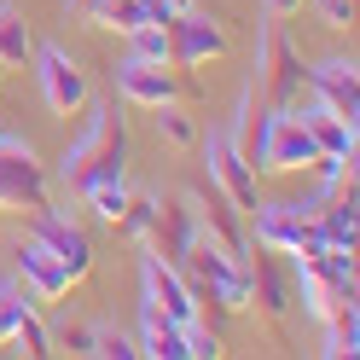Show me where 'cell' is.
I'll return each mask as SVG.
<instances>
[{"mask_svg": "<svg viewBox=\"0 0 360 360\" xmlns=\"http://www.w3.org/2000/svg\"><path fill=\"white\" fill-rule=\"evenodd\" d=\"M35 53V35L24 24V12L18 6H0V64H24Z\"/></svg>", "mask_w": 360, "mask_h": 360, "instance_id": "cell-20", "label": "cell"}, {"mask_svg": "<svg viewBox=\"0 0 360 360\" xmlns=\"http://www.w3.org/2000/svg\"><path fill=\"white\" fill-rule=\"evenodd\" d=\"M250 256V250H244ZM244 256H227L221 244H210L204 233L192 238L180 274L192 285V302H198V320H238L250 308V279H244Z\"/></svg>", "mask_w": 360, "mask_h": 360, "instance_id": "cell-1", "label": "cell"}, {"mask_svg": "<svg viewBox=\"0 0 360 360\" xmlns=\"http://www.w3.org/2000/svg\"><path fill=\"white\" fill-rule=\"evenodd\" d=\"M0 70H6V64H0ZM0 82H6V76H0Z\"/></svg>", "mask_w": 360, "mask_h": 360, "instance_id": "cell-33", "label": "cell"}, {"mask_svg": "<svg viewBox=\"0 0 360 360\" xmlns=\"http://www.w3.org/2000/svg\"><path fill=\"white\" fill-rule=\"evenodd\" d=\"M12 343L24 349V354H35V360H41V354H53V331L41 326V314H35V308H24V320H18V331H12Z\"/></svg>", "mask_w": 360, "mask_h": 360, "instance_id": "cell-25", "label": "cell"}, {"mask_svg": "<svg viewBox=\"0 0 360 360\" xmlns=\"http://www.w3.org/2000/svg\"><path fill=\"white\" fill-rule=\"evenodd\" d=\"M244 279H250L256 314H262L267 326H285V314H290V302H297V290H290V274L279 267V256L256 244V256H244Z\"/></svg>", "mask_w": 360, "mask_h": 360, "instance_id": "cell-11", "label": "cell"}, {"mask_svg": "<svg viewBox=\"0 0 360 360\" xmlns=\"http://www.w3.org/2000/svg\"><path fill=\"white\" fill-rule=\"evenodd\" d=\"M157 134H163L174 151H192V146H198V122H192L180 105H157Z\"/></svg>", "mask_w": 360, "mask_h": 360, "instance_id": "cell-24", "label": "cell"}, {"mask_svg": "<svg viewBox=\"0 0 360 360\" xmlns=\"http://www.w3.org/2000/svg\"><path fill=\"white\" fill-rule=\"evenodd\" d=\"M0 210H24V215L53 210L47 163H41L24 140H6V134H0Z\"/></svg>", "mask_w": 360, "mask_h": 360, "instance_id": "cell-5", "label": "cell"}, {"mask_svg": "<svg viewBox=\"0 0 360 360\" xmlns=\"http://www.w3.org/2000/svg\"><path fill=\"white\" fill-rule=\"evenodd\" d=\"M117 94L128 105H140V110H157V105H180V99H192L198 87H192V70H180V64H157V58H134L117 70Z\"/></svg>", "mask_w": 360, "mask_h": 360, "instance_id": "cell-6", "label": "cell"}, {"mask_svg": "<svg viewBox=\"0 0 360 360\" xmlns=\"http://www.w3.org/2000/svg\"><path fill=\"white\" fill-rule=\"evenodd\" d=\"M94 6H99V0H87V6H82V18H87V12H94Z\"/></svg>", "mask_w": 360, "mask_h": 360, "instance_id": "cell-32", "label": "cell"}, {"mask_svg": "<svg viewBox=\"0 0 360 360\" xmlns=\"http://www.w3.org/2000/svg\"><path fill=\"white\" fill-rule=\"evenodd\" d=\"M320 326H326V354H331V360H354V349H360L354 308H337L331 320H320Z\"/></svg>", "mask_w": 360, "mask_h": 360, "instance_id": "cell-22", "label": "cell"}, {"mask_svg": "<svg viewBox=\"0 0 360 360\" xmlns=\"http://www.w3.org/2000/svg\"><path fill=\"white\" fill-rule=\"evenodd\" d=\"M122 169H128V122H122L117 105H105V110H94V128L64 151L58 174H64V186L82 198L87 186H99V180H122Z\"/></svg>", "mask_w": 360, "mask_h": 360, "instance_id": "cell-2", "label": "cell"}, {"mask_svg": "<svg viewBox=\"0 0 360 360\" xmlns=\"http://www.w3.org/2000/svg\"><path fill=\"white\" fill-rule=\"evenodd\" d=\"M192 238H198V210H192V198H157V210H151V227H146V250L151 256H163V262H186V250H192Z\"/></svg>", "mask_w": 360, "mask_h": 360, "instance_id": "cell-10", "label": "cell"}, {"mask_svg": "<svg viewBox=\"0 0 360 360\" xmlns=\"http://www.w3.org/2000/svg\"><path fill=\"white\" fill-rule=\"evenodd\" d=\"M227 47H233V35L215 18H204L198 6L169 18V64H180V70H204V64L227 58Z\"/></svg>", "mask_w": 360, "mask_h": 360, "instance_id": "cell-9", "label": "cell"}, {"mask_svg": "<svg viewBox=\"0 0 360 360\" xmlns=\"http://www.w3.org/2000/svg\"><path fill=\"white\" fill-rule=\"evenodd\" d=\"M146 308H157L174 326H192L198 320V302H192L186 274H180L174 262H163V256H146Z\"/></svg>", "mask_w": 360, "mask_h": 360, "instance_id": "cell-13", "label": "cell"}, {"mask_svg": "<svg viewBox=\"0 0 360 360\" xmlns=\"http://www.w3.org/2000/svg\"><path fill=\"white\" fill-rule=\"evenodd\" d=\"M94 354H105V360H134L140 343H134L128 331H99V337H94Z\"/></svg>", "mask_w": 360, "mask_h": 360, "instance_id": "cell-28", "label": "cell"}, {"mask_svg": "<svg viewBox=\"0 0 360 360\" xmlns=\"http://www.w3.org/2000/svg\"><path fill=\"white\" fill-rule=\"evenodd\" d=\"M128 41H134V58H157V64H169V24H140Z\"/></svg>", "mask_w": 360, "mask_h": 360, "instance_id": "cell-27", "label": "cell"}, {"mask_svg": "<svg viewBox=\"0 0 360 360\" xmlns=\"http://www.w3.org/2000/svg\"><path fill=\"white\" fill-rule=\"evenodd\" d=\"M24 308H35V297L18 279H0V349L12 343V331H18V320H24Z\"/></svg>", "mask_w": 360, "mask_h": 360, "instance_id": "cell-23", "label": "cell"}, {"mask_svg": "<svg viewBox=\"0 0 360 360\" xmlns=\"http://www.w3.org/2000/svg\"><path fill=\"white\" fill-rule=\"evenodd\" d=\"M140 354H151V360H186V326H174V320H163L157 308H146L140 314Z\"/></svg>", "mask_w": 360, "mask_h": 360, "instance_id": "cell-19", "label": "cell"}, {"mask_svg": "<svg viewBox=\"0 0 360 360\" xmlns=\"http://www.w3.org/2000/svg\"><path fill=\"white\" fill-rule=\"evenodd\" d=\"M192 210H198V233H204L210 244H221L227 256H244V250H250V244H244V227H238V204L215 186V180L192 198Z\"/></svg>", "mask_w": 360, "mask_h": 360, "instance_id": "cell-15", "label": "cell"}, {"mask_svg": "<svg viewBox=\"0 0 360 360\" xmlns=\"http://www.w3.org/2000/svg\"><path fill=\"white\" fill-rule=\"evenodd\" d=\"M308 134H314V151H320V157H354V140H360V134H354V122L349 117H337V110H308Z\"/></svg>", "mask_w": 360, "mask_h": 360, "instance_id": "cell-18", "label": "cell"}, {"mask_svg": "<svg viewBox=\"0 0 360 360\" xmlns=\"http://www.w3.org/2000/svg\"><path fill=\"white\" fill-rule=\"evenodd\" d=\"M94 337H99V326L64 320V326H53V354H94Z\"/></svg>", "mask_w": 360, "mask_h": 360, "instance_id": "cell-26", "label": "cell"}, {"mask_svg": "<svg viewBox=\"0 0 360 360\" xmlns=\"http://www.w3.org/2000/svg\"><path fill=\"white\" fill-rule=\"evenodd\" d=\"M163 6H169V12H192V0H163Z\"/></svg>", "mask_w": 360, "mask_h": 360, "instance_id": "cell-31", "label": "cell"}, {"mask_svg": "<svg viewBox=\"0 0 360 360\" xmlns=\"http://www.w3.org/2000/svg\"><path fill=\"white\" fill-rule=\"evenodd\" d=\"M302 53H297V41L285 35L279 18H267V30L256 35V94L274 105V110H297L302 99Z\"/></svg>", "mask_w": 360, "mask_h": 360, "instance_id": "cell-4", "label": "cell"}, {"mask_svg": "<svg viewBox=\"0 0 360 360\" xmlns=\"http://www.w3.org/2000/svg\"><path fill=\"white\" fill-rule=\"evenodd\" d=\"M308 6H320V18L331 30H349L354 24V0H308Z\"/></svg>", "mask_w": 360, "mask_h": 360, "instance_id": "cell-29", "label": "cell"}, {"mask_svg": "<svg viewBox=\"0 0 360 360\" xmlns=\"http://www.w3.org/2000/svg\"><path fill=\"white\" fill-rule=\"evenodd\" d=\"M204 157H210V180H215V186L227 192L238 210H256V169L244 163V151L227 140V134H210Z\"/></svg>", "mask_w": 360, "mask_h": 360, "instance_id": "cell-14", "label": "cell"}, {"mask_svg": "<svg viewBox=\"0 0 360 360\" xmlns=\"http://www.w3.org/2000/svg\"><path fill=\"white\" fill-rule=\"evenodd\" d=\"M262 6H267V18H279V24H285V18H297L308 0H262Z\"/></svg>", "mask_w": 360, "mask_h": 360, "instance_id": "cell-30", "label": "cell"}, {"mask_svg": "<svg viewBox=\"0 0 360 360\" xmlns=\"http://www.w3.org/2000/svg\"><path fill=\"white\" fill-rule=\"evenodd\" d=\"M82 204L94 210L105 227H117L122 210H128V180H99V186H87V192H82Z\"/></svg>", "mask_w": 360, "mask_h": 360, "instance_id": "cell-21", "label": "cell"}, {"mask_svg": "<svg viewBox=\"0 0 360 360\" xmlns=\"http://www.w3.org/2000/svg\"><path fill=\"white\" fill-rule=\"evenodd\" d=\"M30 221H35V238L64 262L70 285H82L87 274H94V238H87L76 221H64V215H53V210H41V215H30Z\"/></svg>", "mask_w": 360, "mask_h": 360, "instance_id": "cell-12", "label": "cell"}, {"mask_svg": "<svg viewBox=\"0 0 360 360\" xmlns=\"http://www.w3.org/2000/svg\"><path fill=\"white\" fill-rule=\"evenodd\" d=\"M314 134H308V117L297 110H262L256 134H244V163L250 169H267V174H297V169H314Z\"/></svg>", "mask_w": 360, "mask_h": 360, "instance_id": "cell-3", "label": "cell"}, {"mask_svg": "<svg viewBox=\"0 0 360 360\" xmlns=\"http://www.w3.org/2000/svg\"><path fill=\"white\" fill-rule=\"evenodd\" d=\"M314 94H320L326 110H337V117H360V76H354V58H326V64H314V70L302 76Z\"/></svg>", "mask_w": 360, "mask_h": 360, "instance_id": "cell-17", "label": "cell"}, {"mask_svg": "<svg viewBox=\"0 0 360 360\" xmlns=\"http://www.w3.org/2000/svg\"><path fill=\"white\" fill-rule=\"evenodd\" d=\"M18 274H24V285H30L35 308H41V302H64V297L76 290V285H70V274H64V262H58L41 238L18 244Z\"/></svg>", "mask_w": 360, "mask_h": 360, "instance_id": "cell-16", "label": "cell"}, {"mask_svg": "<svg viewBox=\"0 0 360 360\" xmlns=\"http://www.w3.org/2000/svg\"><path fill=\"white\" fill-rule=\"evenodd\" d=\"M320 204H256V244L274 256H314L326 250L320 227H314Z\"/></svg>", "mask_w": 360, "mask_h": 360, "instance_id": "cell-7", "label": "cell"}, {"mask_svg": "<svg viewBox=\"0 0 360 360\" xmlns=\"http://www.w3.org/2000/svg\"><path fill=\"white\" fill-rule=\"evenodd\" d=\"M35 76H41V99H47L53 117H82L87 105H94V82L87 70L64 53V47H35Z\"/></svg>", "mask_w": 360, "mask_h": 360, "instance_id": "cell-8", "label": "cell"}]
</instances>
